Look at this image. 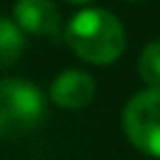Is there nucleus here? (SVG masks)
<instances>
[{"mask_svg": "<svg viewBox=\"0 0 160 160\" xmlns=\"http://www.w3.org/2000/svg\"><path fill=\"white\" fill-rule=\"evenodd\" d=\"M122 128L142 155L160 160V90L135 92L122 110Z\"/></svg>", "mask_w": 160, "mask_h": 160, "instance_id": "nucleus-3", "label": "nucleus"}, {"mask_svg": "<svg viewBox=\"0 0 160 160\" xmlns=\"http://www.w3.org/2000/svg\"><path fill=\"white\" fill-rule=\"evenodd\" d=\"M138 75L148 88L160 90V40H152L142 48L138 58Z\"/></svg>", "mask_w": 160, "mask_h": 160, "instance_id": "nucleus-7", "label": "nucleus"}, {"mask_svg": "<svg viewBox=\"0 0 160 160\" xmlns=\"http://www.w3.org/2000/svg\"><path fill=\"white\" fill-rule=\"evenodd\" d=\"M45 120V95L22 78L0 80V138L15 140L30 135Z\"/></svg>", "mask_w": 160, "mask_h": 160, "instance_id": "nucleus-2", "label": "nucleus"}, {"mask_svg": "<svg viewBox=\"0 0 160 160\" xmlns=\"http://www.w3.org/2000/svg\"><path fill=\"white\" fill-rule=\"evenodd\" d=\"M95 98V80L82 70H65L50 85V100L62 110H82Z\"/></svg>", "mask_w": 160, "mask_h": 160, "instance_id": "nucleus-5", "label": "nucleus"}, {"mask_svg": "<svg viewBox=\"0 0 160 160\" xmlns=\"http://www.w3.org/2000/svg\"><path fill=\"white\" fill-rule=\"evenodd\" d=\"M12 22L28 35L58 38L62 32V15L52 0H15Z\"/></svg>", "mask_w": 160, "mask_h": 160, "instance_id": "nucleus-4", "label": "nucleus"}, {"mask_svg": "<svg viewBox=\"0 0 160 160\" xmlns=\"http://www.w3.org/2000/svg\"><path fill=\"white\" fill-rule=\"evenodd\" d=\"M68 48L85 62L108 65L125 50V28L120 18L102 8L78 10L62 30Z\"/></svg>", "mask_w": 160, "mask_h": 160, "instance_id": "nucleus-1", "label": "nucleus"}, {"mask_svg": "<svg viewBox=\"0 0 160 160\" xmlns=\"http://www.w3.org/2000/svg\"><path fill=\"white\" fill-rule=\"evenodd\" d=\"M130 2H138V0H130Z\"/></svg>", "mask_w": 160, "mask_h": 160, "instance_id": "nucleus-9", "label": "nucleus"}, {"mask_svg": "<svg viewBox=\"0 0 160 160\" xmlns=\"http://www.w3.org/2000/svg\"><path fill=\"white\" fill-rule=\"evenodd\" d=\"M68 2H72V5H80V2H92V0H68Z\"/></svg>", "mask_w": 160, "mask_h": 160, "instance_id": "nucleus-8", "label": "nucleus"}, {"mask_svg": "<svg viewBox=\"0 0 160 160\" xmlns=\"http://www.w3.org/2000/svg\"><path fill=\"white\" fill-rule=\"evenodd\" d=\"M25 50V32L8 18H0V68H10Z\"/></svg>", "mask_w": 160, "mask_h": 160, "instance_id": "nucleus-6", "label": "nucleus"}]
</instances>
